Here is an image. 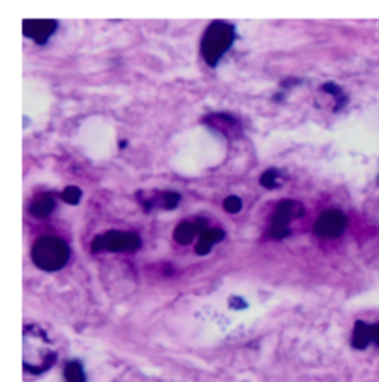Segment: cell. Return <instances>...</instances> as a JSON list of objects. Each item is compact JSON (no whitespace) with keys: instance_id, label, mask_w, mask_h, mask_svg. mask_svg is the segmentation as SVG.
Segmentation results:
<instances>
[{"instance_id":"13","label":"cell","mask_w":379,"mask_h":382,"mask_svg":"<svg viewBox=\"0 0 379 382\" xmlns=\"http://www.w3.org/2000/svg\"><path fill=\"white\" fill-rule=\"evenodd\" d=\"M224 209L230 214H236L241 209V200L237 196H230L224 200Z\"/></svg>"},{"instance_id":"7","label":"cell","mask_w":379,"mask_h":382,"mask_svg":"<svg viewBox=\"0 0 379 382\" xmlns=\"http://www.w3.org/2000/svg\"><path fill=\"white\" fill-rule=\"evenodd\" d=\"M224 236L225 234L218 228L203 231V234L200 236V240H199V243L196 246L197 254H200V255L208 254L209 250L213 247V245H216V243L224 239Z\"/></svg>"},{"instance_id":"6","label":"cell","mask_w":379,"mask_h":382,"mask_svg":"<svg viewBox=\"0 0 379 382\" xmlns=\"http://www.w3.org/2000/svg\"><path fill=\"white\" fill-rule=\"evenodd\" d=\"M298 209H300V206L293 202H283L279 205L276 214L273 217V227H272V234L276 237V239H281V237L288 234L289 222L292 217L296 214Z\"/></svg>"},{"instance_id":"11","label":"cell","mask_w":379,"mask_h":382,"mask_svg":"<svg viewBox=\"0 0 379 382\" xmlns=\"http://www.w3.org/2000/svg\"><path fill=\"white\" fill-rule=\"evenodd\" d=\"M65 382H85V372L84 367L77 362H72L65 366L64 371Z\"/></svg>"},{"instance_id":"8","label":"cell","mask_w":379,"mask_h":382,"mask_svg":"<svg viewBox=\"0 0 379 382\" xmlns=\"http://www.w3.org/2000/svg\"><path fill=\"white\" fill-rule=\"evenodd\" d=\"M199 224H200V221L199 222H187L185 221V222L180 224L177 230H175V240L181 245H187V243L192 242L194 239L196 233L199 231V228H197Z\"/></svg>"},{"instance_id":"5","label":"cell","mask_w":379,"mask_h":382,"mask_svg":"<svg viewBox=\"0 0 379 382\" xmlns=\"http://www.w3.org/2000/svg\"><path fill=\"white\" fill-rule=\"evenodd\" d=\"M55 30L57 22L52 20H27L22 24L24 34L37 43H45Z\"/></svg>"},{"instance_id":"12","label":"cell","mask_w":379,"mask_h":382,"mask_svg":"<svg viewBox=\"0 0 379 382\" xmlns=\"http://www.w3.org/2000/svg\"><path fill=\"white\" fill-rule=\"evenodd\" d=\"M80 197H82V193H80V190L76 189V187H69V189H65V190L62 191V199H64L67 203L76 205V203H79Z\"/></svg>"},{"instance_id":"9","label":"cell","mask_w":379,"mask_h":382,"mask_svg":"<svg viewBox=\"0 0 379 382\" xmlns=\"http://www.w3.org/2000/svg\"><path fill=\"white\" fill-rule=\"evenodd\" d=\"M371 342H372L371 326L366 323L359 322L354 327V332H353V346L356 348H364L366 346H369Z\"/></svg>"},{"instance_id":"2","label":"cell","mask_w":379,"mask_h":382,"mask_svg":"<svg viewBox=\"0 0 379 382\" xmlns=\"http://www.w3.org/2000/svg\"><path fill=\"white\" fill-rule=\"evenodd\" d=\"M236 37L234 27L216 21L209 25L205 36L201 39V55L209 65H216L225 52L232 48Z\"/></svg>"},{"instance_id":"4","label":"cell","mask_w":379,"mask_h":382,"mask_svg":"<svg viewBox=\"0 0 379 382\" xmlns=\"http://www.w3.org/2000/svg\"><path fill=\"white\" fill-rule=\"evenodd\" d=\"M347 227V218L340 210H326L323 212L314 224V231L323 239H335L341 236Z\"/></svg>"},{"instance_id":"14","label":"cell","mask_w":379,"mask_h":382,"mask_svg":"<svg viewBox=\"0 0 379 382\" xmlns=\"http://www.w3.org/2000/svg\"><path fill=\"white\" fill-rule=\"evenodd\" d=\"M276 182H277V174H276V170H273V169L267 170V172L261 178V184H262L264 187H267V189L276 187L277 186Z\"/></svg>"},{"instance_id":"3","label":"cell","mask_w":379,"mask_h":382,"mask_svg":"<svg viewBox=\"0 0 379 382\" xmlns=\"http://www.w3.org/2000/svg\"><path fill=\"white\" fill-rule=\"evenodd\" d=\"M141 246V239L135 233L126 231H108L93 239L92 249L97 250H112V252H121V250H135Z\"/></svg>"},{"instance_id":"15","label":"cell","mask_w":379,"mask_h":382,"mask_svg":"<svg viewBox=\"0 0 379 382\" xmlns=\"http://www.w3.org/2000/svg\"><path fill=\"white\" fill-rule=\"evenodd\" d=\"M371 336H372L373 344L379 346V323L371 326Z\"/></svg>"},{"instance_id":"1","label":"cell","mask_w":379,"mask_h":382,"mask_svg":"<svg viewBox=\"0 0 379 382\" xmlns=\"http://www.w3.org/2000/svg\"><path fill=\"white\" fill-rule=\"evenodd\" d=\"M32 257L34 264L45 271H57L62 268L70 258L67 243L55 236H45L33 246Z\"/></svg>"},{"instance_id":"10","label":"cell","mask_w":379,"mask_h":382,"mask_svg":"<svg viewBox=\"0 0 379 382\" xmlns=\"http://www.w3.org/2000/svg\"><path fill=\"white\" fill-rule=\"evenodd\" d=\"M55 206V202L52 200V197L49 196H44L37 199L33 206L30 207V212L36 217H46L51 214V210Z\"/></svg>"}]
</instances>
